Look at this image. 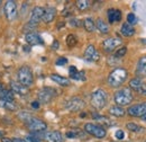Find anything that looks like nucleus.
<instances>
[{
	"instance_id": "2f4dec72",
	"label": "nucleus",
	"mask_w": 146,
	"mask_h": 142,
	"mask_svg": "<svg viewBox=\"0 0 146 142\" xmlns=\"http://www.w3.org/2000/svg\"><path fill=\"white\" fill-rule=\"evenodd\" d=\"M76 43H78V38L75 37V35H73V34L68 35V37H66V44H68V46H69V48H73V46H75V45H76Z\"/></svg>"
},
{
	"instance_id": "f03ea898",
	"label": "nucleus",
	"mask_w": 146,
	"mask_h": 142,
	"mask_svg": "<svg viewBox=\"0 0 146 142\" xmlns=\"http://www.w3.org/2000/svg\"><path fill=\"white\" fill-rule=\"evenodd\" d=\"M128 77L127 70L123 69V68H117L115 70H112L110 72L109 77H108V84L110 87L117 88L119 86H121Z\"/></svg>"
},
{
	"instance_id": "20e7f679",
	"label": "nucleus",
	"mask_w": 146,
	"mask_h": 142,
	"mask_svg": "<svg viewBox=\"0 0 146 142\" xmlns=\"http://www.w3.org/2000/svg\"><path fill=\"white\" fill-rule=\"evenodd\" d=\"M108 95L104 89H98L93 91L91 95V105L96 109H102L107 105Z\"/></svg>"
},
{
	"instance_id": "c9c22d12",
	"label": "nucleus",
	"mask_w": 146,
	"mask_h": 142,
	"mask_svg": "<svg viewBox=\"0 0 146 142\" xmlns=\"http://www.w3.org/2000/svg\"><path fill=\"white\" fill-rule=\"evenodd\" d=\"M66 63H68V59L64 58V56L58 58V59L56 60V62H55L56 66H64V64H66Z\"/></svg>"
},
{
	"instance_id": "ddd939ff",
	"label": "nucleus",
	"mask_w": 146,
	"mask_h": 142,
	"mask_svg": "<svg viewBox=\"0 0 146 142\" xmlns=\"http://www.w3.org/2000/svg\"><path fill=\"white\" fill-rule=\"evenodd\" d=\"M84 58H86V60H88V61L96 62V61H98V60L100 59V54L97 51V49H96L93 45L90 44V45L87 46V49H86V51H84Z\"/></svg>"
},
{
	"instance_id": "de8ad7c7",
	"label": "nucleus",
	"mask_w": 146,
	"mask_h": 142,
	"mask_svg": "<svg viewBox=\"0 0 146 142\" xmlns=\"http://www.w3.org/2000/svg\"><path fill=\"white\" fill-rule=\"evenodd\" d=\"M1 137H3V132H2V131H0V138H1Z\"/></svg>"
},
{
	"instance_id": "79ce46f5",
	"label": "nucleus",
	"mask_w": 146,
	"mask_h": 142,
	"mask_svg": "<svg viewBox=\"0 0 146 142\" xmlns=\"http://www.w3.org/2000/svg\"><path fill=\"white\" fill-rule=\"evenodd\" d=\"M11 142H27L25 139H19V138H14L11 139Z\"/></svg>"
},
{
	"instance_id": "a18cd8bd",
	"label": "nucleus",
	"mask_w": 146,
	"mask_h": 142,
	"mask_svg": "<svg viewBox=\"0 0 146 142\" xmlns=\"http://www.w3.org/2000/svg\"><path fill=\"white\" fill-rule=\"evenodd\" d=\"M142 119H143V121H145V122H146V114H145V115H143V116H142Z\"/></svg>"
},
{
	"instance_id": "9b49d317",
	"label": "nucleus",
	"mask_w": 146,
	"mask_h": 142,
	"mask_svg": "<svg viewBox=\"0 0 146 142\" xmlns=\"http://www.w3.org/2000/svg\"><path fill=\"white\" fill-rule=\"evenodd\" d=\"M119 45H121V40L118 37H109L102 42V48L105 52H112Z\"/></svg>"
},
{
	"instance_id": "4c0bfd02",
	"label": "nucleus",
	"mask_w": 146,
	"mask_h": 142,
	"mask_svg": "<svg viewBox=\"0 0 146 142\" xmlns=\"http://www.w3.org/2000/svg\"><path fill=\"white\" fill-rule=\"evenodd\" d=\"M26 141L27 142H42L38 138H36V137H34V135H28L27 138H26Z\"/></svg>"
},
{
	"instance_id": "7ed1b4c3",
	"label": "nucleus",
	"mask_w": 146,
	"mask_h": 142,
	"mask_svg": "<svg viewBox=\"0 0 146 142\" xmlns=\"http://www.w3.org/2000/svg\"><path fill=\"white\" fill-rule=\"evenodd\" d=\"M115 103L117 104V106H127L133 102V92L129 88H123L118 91H116L115 94Z\"/></svg>"
},
{
	"instance_id": "1a4fd4ad",
	"label": "nucleus",
	"mask_w": 146,
	"mask_h": 142,
	"mask_svg": "<svg viewBox=\"0 0 146 142\" xmlns=\"http://www.w3.org/2000/svg\"><path fill=\"white\" fill-rule=\"evenodd\" d=\"M3 13L6 15V17L8 20H14L15 18L17 17V6L16 2L13 0H8L5 3V8H3Z\"/></svg>"
},
{
	"instance_id": "c03bdc74",
	"label": "nucleus",
	"mask_w": 146,
	"mask_h": 142,
	"mask_svg": "<svg viewBox=\"0 0 146 142\" xmlns=\"http://www.w3.org/2000/svg\"><path fill=\"white\" fill-rule=\"evenodd\" d=\"M1 142H11V139H9V138H2Z\"/></svg>"
},
{
	"instance_id": "423d86ee",
	"label": "nucleus",
	"mask_w": 146,
	"mask_h": 142,
	"mask_svg": "<svg viewBox=\"0 0 146 142\" xmlns=\"http://www.w3.org/2000/svg\"><path fill=\"white\" fill-rule=\"evenodd\" d=\"M84 131L89 134H91L93 137L98 138V139H101V138H105L107 132L105 130V127L100 126L98 124H93V123H87L84 125Z\"/></svg>"
},
{
	"instance_id": "c756f323",
	"label": "nucleus",
	"mask_w": 146,
	"mask_h": 142,
	"mask_svg": "<svg viewBox=\"0 0 146 142\" xmlns=\"http://www.w3.org/2000/svg\"><path fill=\"white\" fill-rule=\"evenodd\" d=\"M126 127H127V130H129L130 132H135V133H139V132H143L144 131V127L139 126V125L136 124V123H128L126 125Z\"/></svg>"
},
{
	"instance_id": "dca6fc26",
	"label": "nucleus",
	"mask_w": 146,
	"mask_h": 142,
	"mask_svg": "<svg viewBox=\"0 0 146 142\" xmlns=\"http://www.w3.org/2000/svg\"><path fill=\"white\" fill-rule=\"evenodd\" d=\"M11 91L14 92V94H18L20 96H26V95H28V92H29V90L27 87H25V86H23L21 84H19V82H16V81H11Z\"/></svg>"
},
{
	"instance_id": "4be33fe9",
	"label": "nucleus",
	"mask_w": 146,
	"mask_h": 142,
	"mask_svg": "<svg viewBox=\"0 0 146 142\" xmlns=\"http://www.w3.org/2000/svg\"><path fill=\"white\" fill-rule=\"evenodd\" d=\"M0 99L3 100H14V92L11 90H7L2 87V84L0 82Z\"/></svg>"
},
{
	"instance_id": "37998d69",
	"label": "nucleus",
	"mask_w": 146,
	"mask_h": 142,
	"mask_svg": "<svg viewBox=\"0 0 146 142\" xmlns=\"http://www.w3.org/2000/svg\"><path fill=\"white\" fill-rule=\"evenodd\" d=\"M32 107L37 109V108L39 107V102H33V103H32Z\"/></svg>"
},
{
	"instance_id": "a19ab883",
	"label": "nucleus",
	"mask_w": 146,
	"mask_h": 142,
	"mask_svg": "<svg viewBox=\"0 0 146 142\" xmlns=\"http://www.w3.org/2000/svg\"><path fill=\"white\" fill-rule=\"evenodd\" d=\"M58 46H60V44H58V42L55 40L54 42H53V44H52V49H53V50H57Z\"/></svg>"
},
{
	"instance_id": "39448f33",
	"label": "nucleus",
	"mask_w": 146,
	"mask_h": 142,
	"mask_svg": "<svg viewBox=\"0 0 146 142\" xmlns=\"http://www.w3.org/2000/svg\"><path fill=\"white\" fill-rule=\"evenodd\" d=\"M17 78H18L19 84H21L23 86H25L27 88L29 86H32L33 82H34L33 72L31 70V68L27 67V66H24V67H21L19 69L18 72H17Z\"/></svg>"
},
{
	"instance_id": "72a5a7b5",
	"label": "nucleus",
	"mask_w": 146,
	"mask_h": 142,
	"mask_svg": "<svg viewBox=\"0 0 146 142\" xmlns=\"http://www.w3.org/2000/svg\"><path fill=\"white\" fill-rule=\"evenodd\" d=\"M136 23H137V18H136V16H135L133 13L128 14L127 15V24H129L130 26H133V25H135Z\"/></svg>"
},
{
	"instance_id": "f3484780",
	"label": "nucleus",
	"mask_w": 146,
	"mask_h": 142,
	"mask_svg": "<svg viewBox=\"0 0 146 142\" xmlns=\"http://www.w3.org/2000/svg\"><path fill=\"white\" fill-rule=\"evenodd\" d=\"M25 40L31 45H37V44H43L44 43L42 37L36 33H27L25 36Z\"/></svg>"
},
{
	"instance_id": "5701e85b",
	"label": "nucleus",
	"mask_w": 146,
	"mask_h": 142,
	"mask_svg": "<svg viewBox=\"0 0 146 142\" xmlns=\"http://www.w3.org/2000/svg\"><path fill=\"white\" fill-rule=\"evenodd\" d=\"M96 27L98 28V31H99L101 34H108V33H109V26H108L107 23H105L101 18L97 19Z\"/></svg>"
},
{
	"instance_id": "6e6552de",
	"label": "nucleus",
	"mask_w": 146,
	"mask_h": 142,
	"mask_svg": "<svg viewBox=\"0 0 146 142\" xmlns=\"http://www.w3.org/2000/svg\"><path fill=\"white\" fill-rule=\"evenodd\" d=\"M55 95H56L55 89L50 88V87H45V88H42L38 91V99H39L40 103L47 104L54 98Z\"/></svg>"
},
{
	"instance_id": "58836bf2",
	"label": "nucleus",
	"mask_w": 146,
	"mask_h": 142,
	"mask_svg": "<svg viewBox=\"0 0 146 142\" xmlns=\"http://www.w3.org/2000/svg\"><path fill=\"white\" fill-rule=\"evenodd\" d=\"M137 92H139V94L143 95V96H146V84L145 82H143V85L139 87V89L137 90Z\"/></svg>"
},
{
	"instance_id": "49530a36",
	"label": "nucleus",
	"mask_w": 146,
	"mask_h": 142,
	"mask_svg": "<svg viewBox=\"0 0 146 142\" xmlns=\"http://www.w3.org/2000/svg\"><path fill=\"white\" fill-rule=\"evenodd\" d=\"M24 49H25V51H27V52H28V51H29V49H28V48H27V46H25V48H24Z\"/></svg>"
},
{
	"instance_id": "a211bd4d",
	"label": "nucleus",
	"mask_w": 146,
	"mask_h": 142,
	"mask_svg": "<svg viewBox=\"0 0 146 142\" xmlns=\"http://www.w3.org/2000/svg\"><path fill=\"white\" fill-rule=\"evenodd\" d=\"M107 15H108V20H109L110 24H112V23H117V21L121 20V11L118 10V9H113V8H111V9L108 10Z\"/></svg>"
},
{
	"instance_id": "09e8293b",
	"label": "nucleus",
	"mask_w": 146,
	"mask_h": 142,
	"mask_svg": "<svg viewBox=\"0 0 146 142\" xmlns=\"http://www.w3.org/2000/svg\"><path fill=\"white\" fill-rule=\"evenodd\" d=\"M142 42H143V43H146V38L145 40H142Z\"/></svg>"
},
{
	"instance_id": "aec40b11",
	"label": "nucleus",
	"mask_w": 146,
	"mask_h": 142,
	"mask_svg": "<svg viewBox=\"0 0 146 142\" xmlns=\"http://www.w3.org/2000/svg\"><path fill=\"white\" fill-rule=\"evenodd\" d=\"M51 79H52L54 82H56L57 85L63 86V87H68V86H70V85H71L70 79L64 78V77L58 76V74H52V76H51Z\"/></svg>"
},
{
	"instance_id": "7c9ffc66",
	"label": "nucleus",
	"mask_w": 146,
	"mask_h": 142,
	"mask_svg": "<svg viewBox=\"0 0 146 142\" xmlns=\"http://www.w3.org/2000/svg\"><path fill=\"white\" fill-rule=\"evenodd\" d=\"M75 3H76V7H78L80 10H86V9H88V8L90 7V5H91V2L88 1V0H79V1H76Z\"/></svg>"
},
{
	"instance_id": "e433bc0d",
	"label": "nucleus",
	"mask_w": 146,
	"mask_h": 142,
	"mask_svg": "<svg viewBox=\"0 0 146 142\" xmlns=\"http://www.w3.org/2000/svg\"><path fill=\"white\" fill-rule=\"evenodd\" d=\"M115 137H116L117 140H123L125 138V133H124L123 130H117L116 133H115Z\"/></svg>"
},
{
	"instance_id": "0eeeda50",
	"label": "nucleus",
	"mask_w": 146,
	"mask_h": 142,
	"mask_svg": "<svg viewBox=\"0 0 146 142\" xmlns=\"http://www.w3.org/2000/svg\"><path fill=\"white\" fill-rule=\"evenodd\" d=\"M86 105L84 100L80 97H72L71 99H69L65 103V108L70 112H80L83 109V107Z\"/></svg>"
},
{
	"instance_id": "f257e3e1",
	"label": "nucleus",
	"mask_w": 146,
	"mask_h": 142,
	"mask_svg": "<svg viewBox=\"0 0 146 142\" xmlns=\"http://www.w3.org/2000/svg\"><path fill=\"white\" fill-rule=\"evenodd\" d=\"M19 117L25 122L26 126L32 131V132H44L46 129H47V124L42 121L40 119H37L34 116H31L29 114H26V113H20L19 114Z\"/></svg>"
},
{
	"instance_id": "393cba45",
	"label": "nucleus",
	"mask_w": 146,
	"mask_h": 142,
	"mask_svg": "<svg viewBox=\"0 0 146 142\" xmlns=\"http://www.w3.org/2000/svg\"><path fill=\"white\" fill-rule=\"evenodd\" d=\"M109 113L111 115L116 116V117H121V116L125 115L126 112H125V109L123 107L120 106H111L109 108Z\"/></svg>"
},
{
	"instance_id": "f704fd0d",
	"label": "nucleus",
	"mask_w": 146,
	"mask_h": 142,
	"mask_svg": "<svg viewBox=\"0 0 146 142\" xmlns=\"http://www.w3.org/2000/svg\"><path fill=\"white\" fill-rule=\"evenodd\" d=\"M126 53H127V48H126V46H123L121 49H119V50L115 53V56H113V58H118V59H119V58H123Z\"/></svg>"
},
{
	"instance_id": "2eb2a0df",
	"label": "nucleus",
	"mask_w": 146,
	"mask_h": 142,
	"mask_svg": "<svg viewBox=\"0 0 146 142\" xmlns=\"http://www.w3.org/2000/svg\"><path fill=\"white\" fill-rule=\"evenodd\" d=\"M136 73H137V78H146V56H142L138 62H137V69H136Z\"/></svg>"
},
{
	"instance_id": "473e14b6",
	"label": "nucleus",
	"mask_w": 146,
	"mask_h": 142,
	"mask_svg": "<svg viewBox=\"0 0 146 142\" xmlns=\"http://www.w3.org/2000/svg\"><path fill=\"white\" fill-rule=\"evenodd\" d=\"M72 79H75V80H86V76H84V72L83 71H76L73 76H71Z\"/></svg>"
},
{
	"instance_id": "a878e982",
	"label": "nucleus",
	"mask_w": 146,
	"mask_h": 142,
	"mask_svg": "<svg viewBox=\"0 0 146 142\" xmlns=\"http://www.w3.org/2000/svg\"><path fill=\"white\" fill-rule=\"evenodd\" d=\"M0 106L3 107V108H7V109H10V111L17 109V105L15 104L14 100H3V99H0Z\"/></svg>"
},
{
	"instance_id": "cd10ccee",
	"label": "nucleus",
	"mask_w": 146,
	"mask_h": 142,
	"mask_svg": "<svg viewBox=\"0 0 146 142\" xmlns=\"http://www.w3.org/2000/svg\"><path fill=\"white\" fill-rule=\"evenodd\" d=\"M83 26H84L86 31L89 32V33L93 32L94 28H96V25H94V21L92 20V18H86L83 20Z\"/></svg>"
},
{
	"instance_id": "ea45409f",
	"label": "nucleus",
	"mask_w": 146,
	"mask_h": 142,
	"mask_svg": "<svg viewBox=\"0 0 146 142\" xmlns=\"http://www.w3.org/2000/svg\"><path fill=\"white\" fill-rule=\"evenodd\" d=\"M70 24L72 25V26H76V27H79L80 25H81V21L79 20V19H71V21H70Z\"/></svg>"
},
{
	"instance_id": "f8f14e48",
	"label": "nucleus",
	"mask_w": 146,
	"mask_h": 142,
	"mask_svg": "<svg viewBox=\"0 0 146 142\" xmlns=\"http://www.w3.org/2000/svg\"><path fill=\"white\" fill-rule=\"evenodd\" d=\"M44 11H45V9H44L43 7H35V8L33 9V11H32V15H31L29 25L35 27L37 24L40 21V19L43 18Z\"/></svg>"
},
{
	"instance_id": "bb28decb",
	"label": "nucleus",
	"mask_w": 146,
	"mask_h": 142,
	"mask_svg": "<svg viewBox=\"0 0 146 142\" xmlns=\"http://www.w3.org/2000/svg\"><path fill=\"white\" fill-rule=\"evenodd\" d=\"M142 85H143V80L139 79V78H134L129 81V88L135 90V91H137Z\"/></svg>"
},
{
	"instance_id": "9d476101",
	"label": "nucleus",
	"mask_w": 146,
	"mask_h": 142,
	"mask_svg": "<svg viewBox=\"0 0 146 142\" xmlns=\"http://www.w3.org/2000/svg\"><path fill=\"white\" fill-rule=\"evenodd\" d=\"M128 115L134 117H142L146 114V103H139L136 105H133L127 109Z\"/></svg>"
},
{
	"instance_id": "c85d7f7f",
	"label": "nucleus",
	"mask_w": 146,
	"mask_h": 142,
	"mask_svg": "<svg viewBox=\"0 0 146 142\" xmlns=\"http://www.w3.org/2000/svg\"><path fill=\"white\" fill-rule=\"evenodd\" d=\"M92 116H93L94 120H97V121L100 122L101 124H105V125H107V126H111V125L115 124L113 122H111L109 119L106 117V116H100V115H97V114H93Z\"/></svg>"
},
{
	"instance_id": "b1692460",
	"label": "nucleus",
	"mask_w": 146,
	"mask_h": 142,
	"mask_svg": "<svg viewBox=\"0 0 146 142\" xmlns=\"http://www.w3.org/2000/svg\"><path fill=\"white\" fill-rule=\"evenodd\" d=\"M120 32H121V34L124 36H133L135 34V28L133 27V26H130L129 24L127 23H125V24H123L121 25V28H120Z\"/></svg>"
},
{
	"instance_id": "6ab92c4d",
	"label": "nucleus",
	"mask_w": 146,
	"mask_h": 142,
	"mask_svg": "<svg viewBox=\"0 0 146 142\" xmlns=\"http://www.w3.org/2000/svg\"><path fill=\"white\" fill-rule=\"evenodd\" d=\"M55 16H56V9H55L54 7H48V8L45 9L42 19H43L45 23H51V21H53V19L55 18Z\"/></svg>"
},
{
	"instance_id": "4468645a",
	"label": "nucleus",
	"mask_w": 146,
	"mask_h": 142,
	"mask_svg": "<svg viewBox=\"0 0 146 142\" xmlns=\"http://www.w3.org/2000/svg\"><path fill=\"white\" fill-rule=\"evenodd\" d=\"M44 139L47 142H63L64 141V138H63V134L58 131H50V132H46L45 135H44Z\"/></svg>"
},
{
	"instance_id": "412c9836",
	"label": "nucleus",
	"mask_w": 146,
	"mask_h": 142,
	"mask_svg": "<svg viewBox=\"0 0 146 142\" xmlns=\"http://www.w3.org/2000/svg\"><path fill=\"white\" fill-rule=\"evenodd\" d=\"M66 138H69V139H78V138L84 139L86 138V133L82 130L73 129V130H70L69 132H66Z\"/></svg>"
},
{
	"instance_id": "8fccbe9b",
	"label": "nucleus",
	"mask_w": 146,
	"mask_h": 142,
	"mask_svg": "<svg viewBox=\"0 0 146 142\" xmlns=\"http://www.w3.org/2000/svg\"><path fill=\"white\" fill-rule=\"evenodd\" d=\"M1 3H2V2H1V0H0V5H1Z\"/></svg>"
}]
</instances>
